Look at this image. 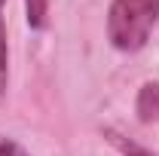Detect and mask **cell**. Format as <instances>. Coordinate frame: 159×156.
<instances>
[{
	"label": "cell",
	"instance_id": "obj_4",
	"mask_svg": "<svg viewBox=\"0 0 159 156\" xmlns=\"http://www.w3.org/2000/svg\"><path fill=\"white\" fill-rule=\"evenodd\" d=\"M0 9H3V0H0ZM6 89V25L0 16V95Z\"/></svg>",
	"mask_w": 159,
	"mask_h": 156
},
{
	"label": "cell",
	"instance_id": "obj_1",
	"mask_svg": "<svg viewBox=\"0 0 159 156\" xmlns=\"http://www.w3.org/2000/svg\"><path fill=\"white\" fill-rule=\"evenodd\" d=\"M159 21V0H113L107 12V37L119 52H138L147 46Z\"/></svg>",
	"mask_w": 159,
	"mask_h": 156
},
{
	"label": "cell",
	"instance_id": "obj_2",
	"mask_svg": "<svg viewBox=\"0 0 159 156\" xmlns=\"http://www.w3.org/2000/svg\"><path fill=\"white\" fill-rule=\"evenodd\" d=\"M138 117L144 122L159 119V83H147L138 95Z\"/></svg>",
	"mask_w": 159,
	"mask_h": 156
},
{
	"label": "cell",
	"instance_id": "obj_3",
	"mask_svg": "<svg viewBox=\"0 0 159 156\" xmlns=\"http://www.w3.org/2000/svg\"><path fill=\"white\" fill-rule=\"evenodd\" d=\"M28 6V25L31 28H43L46 25V12H49V0H25Z\"/></svg>",
	"mask_w": 159,
	"mask_h": 156
},
{
	"label": "cell",
	"instance_id": "obj_5",
	"mask_svg": "<svg viewBox=\"0 0 159 156\" xmlns=\"http://www.w3.org/2000/svg\"><path fill=\"white\" fill-rule=\"evenodd\" d=\"M0 156H28L21 150L19 144H12V141H6V138H0Z\"/></svg>",
	"mask_w": 159,
	"mask_h": 156
},
{
	"label": "cell",
	"instance_id": "obj_6",
	"mask_svg": "<svg viewBox=\"0 0 159 156\" xmlns=\"http://www.w3.org/2000/svg\"><path fill=\"white\" fill-rule=\"evenodd\" d=\"M116 144H119V147H122V150H125L129 156H150L147 150H144V147H138V144H125V141H116Z\"/></svg>",
	"mask_w": 159,
	"mask_h": 156
}]
</instances>
